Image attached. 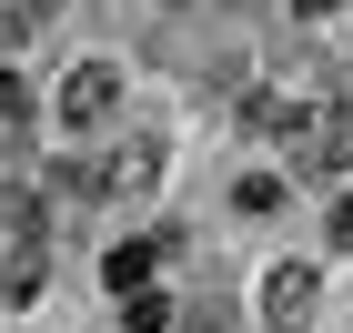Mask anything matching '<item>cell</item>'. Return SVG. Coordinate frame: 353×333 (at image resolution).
Instances as JSON below:
<instances>
[{
	"instance_id": "obj_6",
	"label": "cell",
	"mask_w": 353,
	"mask_h": 333,
	"mask_svg": "<svg viewBox=\"0 0 353 333\" xmlns=\"http://www.w3.org/2000/svg\"><path fill=\"white\" fill-rule=\"evenodd\" d=\"M172 313H182V303H172L162 283H141V293H121V333H172Z\"/></svg>"
},
{
	"instance_id": "obj_9",
	"label": "cell",
	"mask_w": 353,
	"mask_h": 333,
	"mask_svg": "<svg viewBox=\"0 0 353 333\" xmlns=\"http://www.w3.org/2000/svg\"><path fill=\"white\" fill-rule=\"evenodd\" d=\"M232 202H243V212H272V202H283V182H272V172H243V192H232Z\"/></svg>"
},
{
	"instance_id": "obj_5",
	"label": "cell",
	"mask_w": 353,
	"mask_h": 333,
	"mask_svg": "<svg viewBox=\"0 0 353 333\" xmlns=\"http://www.w3.org/2000/svg\"><path fill=\"white\" fill-rule=\"evenodd\" d=\"M152 263H162V243H111V252H101V283H111V293H141Z\"/></svg>"
},
{
	"instance_id": "obj_12",
	"label": "cell",
	"mask_w": 353,
	"mask_h": 333,
	"mask_svg": "<svg viewBox=\"0 0 353 333\" xmlns=\"http://www.w3.org/2000/svg\"><path fill=\"white\" fill-rule=\"evenodd\" d=\"M172 10H182V0H172Z\"/></svg>"
},
{
	"instance_id": "obj_1",
	"label": "cell",
	"mask_w": 353,
	"mask_h": 333,
	"mask_svg": "<svg viewBox=\"0 0 353 333\" xmlns=\"http://www.w3.org/2000/svg\"><path fill=\"white\" fill-rule=\"evenodd\" d=\"M272 152H293V172H343V91L323 71H293V81H272L252 101Z\"/></svg>"
},
{
	"instance_id": "obj_4",
	"label": "cell",
	"mask_w": 353,
	"mask_h": 333,
	"mask_svg": "<svg viewBox=\"0 0 353 333\" xmlns=\"http://www.w3.org/2000/svg\"><path fill=\"white\" fill-rule=\"evenodd\" d=\"M313 303H323V273L313 263H272L263 273V323L272 333H313Z\"/></svg>"
},
{
	"instance_id": "obj_10",
	"label": "cell",
	"mask_w": 353,
	"mask_h": 333,
	"mask_svg": "<svg viewBox=\"0 0 353 333\" xmlns=\"http://www.w3.org/2000/svg\"><path fill=\"white\" fill-rule=\"evenodd\" d=\"M333 243H343V252H353V192H343V202H333Z\"/></svg>"
},
{
	"instance_id": "obj_3",
	"label": "cell",
	"mask_w": 353,
	"mask_h": 333,
	"mask_svg": "<svg viewBox=\"0 0 353 333\" xmlns=\"http://www.w3.org/2000/svg\"><path fill=\"white\" fill-rule=\"evenodd\" d=\"M111 111H121V71H111V61H71V71H61V132L91 141Z\"/></svg>"
},
{
	"instance_id": "obj_8",
	"label": "cell",
	"mask_w": 353,
	"mask_h": 333,
	"mask_svg": "<svg viewBox=\"0 0 353 333\" xmlns=\"http://www.w3.org/2000/svg\"><path fill=\"white\" fill-rule=\"evenodd\" d=\"M51 10H61V0H0V51H21V41L51 21Z\"/></svg>"
},
{
	"instance_id": "obj_7",
	"label": "cell",
	"mask_w": 353,
	"mask_h": 333,
	"mask_svg": "<svg viewBox=\"0 0 353 333\" xmlns=\"http://www.w3.org/2000/svg\"><path fill=\"white\" fill-rule=\"evenodd\" d=\"M41 273H51V252H41V243H10V263H0V293L21 303V293H41Z\"/></svg>"
},
{
	"instance_id": "obj_11",
	"label": "cell",
	"mask_w": 353,
	"mask_h": 333,
	"mask_svg": "<svg viewBox=\"0 0 353 333\" xmlns=\"http://www.w3.org/2000/svg\"><path fill=\"white\" fill-rule=\"evenodd\" d=\"M293 10H303V21H333V10H343V0H293Z\"/></svg>"
},
{
	"instance_id": "obj_2",
	"label": "cell",
	"mask_w": 353,
	"mask_h": 333,
	"mask_svg": "<svg viewBox=\"0 0 353 333\" xmlns=\"http://www.w3.org/2000/svg\"><path fill=\"white\" fill-rule=\"evenodd\" d=\"M61 182H71V192H101V202H141L152 182H162V141H121V152H101V162H71Z\"/></svg>"
}]
</instances>
